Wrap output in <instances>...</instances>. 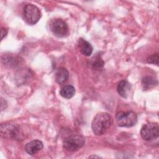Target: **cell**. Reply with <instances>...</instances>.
Wrapping results in <instances>:
<instances>
[{
	"label": "cell",
	"instance_id": "cell-4",
	"mask_svg": "<svg viewBox=\"0 0 159 159\" xmlns=\"http://www.w3.org/2000/svg\"><path fill=\"white\" fill-rule=\"evenodd\" d=\"M42 16L41 11L32 4H26L23 10V17L24 20L29 25L35 24Z\"/></svg>",
	"mask_w": 159,
	"mask_h": 159
},
{
	"label": "cell",
	"instance_id": "cell-15",
	"mask_svg": "<svg viewBox=\"0 0 159 159\" xmlns=\"http://www.w3.org/2000/svg\"><path fill=\"white\" fill-rule=\"evenodd\" d=\"M2 61H4L5 65H9L10 66L18 64V61H19V58H16V57L11 56V55H4L2 57Z\"/></svg>",
	"mask_w": 159,
	"mask_h": 159
},
{
	"label": "cell",
	"instance_id": "cell-14",
	"mask_svg": "<svg viewBox=\"0 0 159 159\" xmlns=\"http://www.w3.org/2000/svg\"><path fill=\"white\" fill-rule=\"evenodd\" d=\"M142 84L143 89L147 90L154 87L157 84V81L152 76H147L142 78Z\"/></svg>",
	"mask_w": 159,
	"mask_h": 159
},
{
	"label": "cell",
	"instance_id": "cell-17",
	"mask_svg": "<svg viewBox=\"0 0 159 159\" xmlns=\"http://www.w3.org/2000/svg\"><path fill=\"white\" fill-rule=\"evenodd\" d=\"M7 34V30L6 29L2 27L1 29V40H2L4 39V37H5L6 36Z\"/></svg>",
	"mask_w": 159,
	"mask_h": 159
},
{
	"label": "cell",
	"instance_id": "cell-10",
	"mask_svg": "<svg viewBox=\"0 0 159 159\" xmlns=\"http://www.w3.org/2000/svg\"><path fill=\"white\" fill-rule=\"evenodd\" d=\"M117 90L119 94L121 97L124 98H127L130 92L131 85L127 80H122L119 83Z\"/></svg>",
	"mask_w": 159,
	"mask_h": 159
},
{
	"label": "cell",
	"instance_id": "cell-8",
	"mask_svg": "<svg viewBox=\"0 0 159 159\" xmlns=\"http://www.w3.org/2000/svg\"><path fill=\"white\" fill-rule=\"evenodd\" d=\"M43 143L40 140H34L30 141L26 144L25 147V150L28 154L30 155H34L39 151H40L43 148Z\"/></svg>",
	"mask_w": 159,
	"mask_h": 159
},
{
	"label": "cell",
	"instance_id": "cell-12",
	"mask_svg": "<svg viewBox=\"0 0 159 159\" xmlns=\"http://www.w3.org/2000/svg\"><path fill=\"white\" fill-rule=\"evenodd\" d=\"M104 65V61L101 58V56L96 54L89 60V66L94 70H99L103 68Z\"/></svg>",
	"mask_w": 159,
	"mask_h": 159
},
{
	"label": "cell",
	"instance_id": "cell-13",
	"mask_svg": "<svg viewBox=\"0 0 159 159\" xmlns=\"http://www.w3.org/2000/svg\"><path fill=\"white\" fill-rule=\"evenodd\" d=\"M75 88L71 85H66L61 88L60 91V95L66 99H70L75 94Z\"/></svg>",
	"mask_w": 159,
	"mask_h": 159
},
{
	"label": "cell",
	"instance_id": "cell-16",
	"mask_svg": "<svg viewBox=\"0 0 159 159\" xmlns=\"http://www.w3.org/2000/svg\"><path fill=\"white\" fill-rule=\"evenodd\" d=\"M158 53H155L150 55L147 58V62L150 64H154L156 65H158Z\"/></svg>",
	"mask_w": 159,
	"mask_h": 159
},
{
	"label": "cell",
	"instance_id": "cell-3",
	"mask_svg": "<svg viewBox=\"0 0 159 159\" xmlns=\"http://www.w3.org/2000/svg\"><path fill=\"white\" fill-rule=\"evenodd\" d=\"M116 121L119 127H130L137 123V117L133 111H119L116 114Z\"/></svg>",
	"mask_w": 159,
	"mask_h": 159
},
{
	"label": "cell",
	"instance_id": "cell-1",
	"mask_svg": "<svg viewBox=\"0 0 159 159\" xmlns=\"http://www.w3.org/2000/svg\"><path fill=\"white\" fill-rule=\"evenodd\" d=\"M112 123V118L109 114L106 112L98 113L92 121V130L95 135H102L109 129Z\"/></svg>",
	"mask_w": 159,
	"mask_h": 159
},
{
	"label": "cell",
	"instance_id": "cell-9",
	"mask_svg": "<svg viewBox=\"0 0 159 159\" xmlns=\"http://www.w3.org/2000/svg\"><path fill=\"white\" fill-rule=\"evenodd\" d=\"M78 47L80 52L86 57H89L93 52V48L90 43L84 40L83 38H80L78 40Z\"/></svg>",
	"mask_w": 159,
	"mask_h": 159
},
{
	"label": "cell",
	"instance_id": "cell-11",
	"mask_svg": "<svg viewBox=\"0 0 159 159\" xmlns=\"http://www.w3.org/2000/svg\"><path fill=\"white\" fill-rule=\"evenodd\" d=\"M69 73L68 70L63 67H60L57 70L55 78L56 82L59 84H61L67 81Z\"/></svg>",
	"mask_w": 159,
	"mask_h": 159
},
{
	"label": "cell",
	"instance_id": "cell-2",
	"mask_svg": "<svg viewBox=\"0 0 159 159\" xmlns=\"http://www.w3.org/2000/svg\"><path fill=\"white\" fill-rule=\"evenodd\" d=\"M84 138L79 134L70 133L63 139V148L69 152H76L84 144Z\"/></svg>",
	"mask_w": 159,
	"mask_h": 159
},
{
	"label": "cell",
	"instance_id": "cell-6",
	"mask_svg": "<svg viewBox=\"0 0 159 159\" xmlns=\"http://www.w3.org/2000/svg\"><path fill=\"white\" fill-rule=\"evenodd\" d=\"M49 28L52 34L58 37H64L68 34V27L61 19H52L49 24Z\"/></svg>",
	"mask_w": 159,
	"mask_h": 159
},
{
	"label": "cell",
	"instance_id": "cell-7",
	"mask_svg": "<svg viewBox=\"0 0 159 159\" xmlns=\"http://www.w3.org/2000/svg\"><path fill=\"white\" fill-rule=\"evenodd\" d=\"M140 135L146 141L158 138L159 135V126L158 123L150 122L143 125L140 130Z\"/></svg>",
	"mask_w": 159,
	"mask_h": 159
},
{
	"label": "cell",
	"instance_id": "cell-5",
	"mask_svg": "<svg viewBox=\"0 0 159 159\" xmlns=\"http://www.w3.org/2000/svg\"><path fill=\"white\" fill-rule=\"evenodd\" d=\"M0 132L1 136L7 139L17 140L20 139L22 135L20 127L14 123L2 124L0 127Z\"/></svg>",
	"mask_w": 159,
	"mask_h": 159
}]
</instances>
